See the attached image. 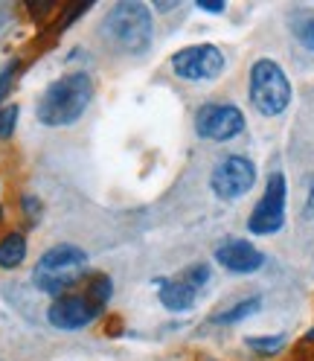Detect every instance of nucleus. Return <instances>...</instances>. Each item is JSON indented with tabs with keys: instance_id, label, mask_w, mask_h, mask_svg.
<instances>
[{
	"instance_id": "nucleus-1",
	"label": "nucleus",
	"mask_w": 314,
	"mask_h": 361,
	"mask_svg": "<svg viewBox=\"0 0 314 361\" xmlns=\"http://www.w3.org/2000/svg\"><path fill=\"white\" fill-rule=\"evenodd\" d=\"M94 97V82L87 73H64L56 82L44 87V94L35 105V117L38 123L58 128V126H73L91 105Z\"/></svg>"
},
{
	"instance_id": "nucleus-2",
	"label": "nucleus",
	"mask_w": 314,
	"mask_h": 361,
	"mask_svg": "<svg viewBox=\"0 0 314 361\" xmlns=\"http://www.w3.org/2000/svg\"><path fill=\"white\" fill-rule=\"evenodd\" d=\"M87 274V251L79 245H53L32 268V283L44 295H64Z\"/></svg>"
},
{
	"instance_id": "nucleus-3",
	"label": "nucleus",
	"mask_w": 314,
	"mask_h": 361,
	"mask_svg": "<svg viewBox=\"0 0 314 361\" xmlns=\"http://www.w3.org/2000/svg\"><path fill=\"white\" fill-rule=\"evenodd\" d=\"M102 38L120 53H143L149 50L154 24L151 12L143 4H117L102 18Z\"/></svg>"
},
{
	"instance_id": "nucleus-4",
	"label": "nucleus",
	"mask_w": 314,
	"mask_h": 361,
	"mask_svg": "<svg viewBox=\"0 0 314 361\" xmlns=\"http://www.w3.org/2000/svg\"><path fill=\"white\" fill-rule=\"evenodd\" d=\"M248 94H251V102L259 114L280 117L291 105V82L274 59H259L251 67Z\"/></svg>"
},
{
	"instance_id": "nucleus-5",
	"label": "nucleus",
	"mask_w": 314,
	"mask_h": 361,
	"mask_svg": "<svg viewBox=\"0 0 314 361\" xmlns=\"http://www.w3.org/2000/svg\"><path fill=\"white\" fill-rule=\"evenodd\" d=\"M285 198H288L285 175L282 172H271L259 204L253 207V213L248 219V231L253 236H271V233L282 231V224H285Z\"/></svg>"
},
{
	"instance_id": "nucleus-6",
	"label": "nucleus",
	"mask_w": 314,
	"mask_h": 361,
	"mask_svg": "<svg viewBox=\"0 0 314 361\" xmlns=\"http://www.w3.org/2000/svg\"><path fill=\"white\" fill-rule=\"evenodd\" d=\"M256 166L241 154H227L210 175V187L221 201H236L253 190Z\"/></svg>"
},
{
	"instance_id": "nucleus-7",
	"label": "nucleus",
	"mask_w": 314,
	"mask_h": 361,
	"mask_svg": "<svg viewBox=\"0 0 314 361\" xmlns=\"http://www.w3.org/2000/svg\"><path fill=\"white\" fill-rule=\"evenodd\" d=\"M172 71L187 82H210L224 71V53L215 44H192L172 56Z\"/></svg>"
},
{
	"instance_id": "nucleus-8",
	"label": "nucleus",
	"mask_w": 314,
	"mask_h": 361,
	"mask_svg": "<svg viewBox=\"0 0 314 361\" xmlns=\"http://www.w3.org/2000/svg\"><path fill=\"white\" fill-rule=\"evenodd\" d=\"M195 131L204 140H233L244 131V114L230 102H210L201 105L195 114Z\"/></svg>"
},
{
	"instance_id": "nucleus-9",
	"label": "nucleus",
	"mask_w": 314,
	"mask_h": 361,
	"mask_svg": "<svg viewBox=\"0 0 314 361\" xmlns=\"http://www.w3.org/2000/svg\"><path fill=\"white\" fill-rule=\"evenodd\" d=\"M102 306L94 303L87 295H61L50 312H47V321L56 326V329H64V332H76L87 324H94L99 318Z\"/></svg>"
},
{
	"instance_id": "nucleus-10",
	"label": "nucleus",
	"mask_w": 314,
	"mask_h": 361,
	"mask_svg": "<svg viewBox=\"0 0 314 361\" xmlns=\"http://www.w3.org/2000/svg\"><path fill=\"white\" fill-rule=\"evenodd\" d=\"M215 259L233 274H253L265 265V254L248 239H224L215 245Z\"/></svg>"
},
{
	"instance_id": "nucleus-11",
	"label": "nucleus",
	"mask_w": 314,
	"mask_h": 361,
	"mask_svg": "<svg viewBox=\"0 0 314 361\" xmlns=\"http://www.w3.org/2000/svg\"><path fill=\"white\" fill-rule=\"evenodd\" d=\"M198 291L181 277V280H161V303L169 312H189L195 306Z\"/></svg>"
},
{
	"instance_id": "nucleus-12",
	"label": "nucleus",
	"mask_w": 314,
	"mask_h": 361,
	"mask_svg": "<svg viewBox=\"0 0 314 361\" xmlns=\"http://www.w3.org/2000/svg\"><path fill=\"white\" fill-rule=\"evenodd\" d=\"M27 259V239L20 233H9L0 239V268H18Z\"/></svg>"
},
{
	"instance_id": "nucleus-13",
	"label": "nucleus",
	"mask_w": 314,
	"mask_h": 361,
	"mask_svg": "<svg viewBox=\"0 0 314 361\" xmlns=\"http://www.w3.org/2000/svg\"><path fill=\"white\" fill-rule=\"evenodd\" d=\"M291 32L297 35L303 47L314 50V9H297L291 15Z\"/></svg>"
},
{
	"instance_id": "nucleus-14",
	"label": "nucleus",
	"mask_w": 314,
	"mask_h": 361,
	"mask_svg": "<svg viewBox=\"0 0 314 361\" xmlns=\"http://www.w3.org/2000/svg\"><path fill=\"white\" fill-rule=\"evenodd\" d=\"M262 306V300L259 298H251V300H241V303H236L233 309H227V312H221V314H215V324H239V321H244V318H251V314L256 312Z\"/></svg>"
},
{
	"instance_id": "nucleus-15",
	"label": "nucleus",
	"mask_w": 314,
	"mask_h": 361,
	"mask_svg": "<svg viewBox=\"0 0 314 361\" xmlns=\"http://www.w3.org/2000/svg\"><path fill=\"white\" fill-rule=\"evenodd\" d=\"M18 117H20V108L18 105H4V108H0V140H9L12 134H15Z\"/></svg>"
},
{
	"instance_id": "nucleus-16",
	"label": "nucleus",
	"mask_w": 314,
	"mask_h": 361,
	"mask_svg": "<svg viewBox=\"0 0 314 361\" xmlns=\"http://www.w3.org/2000/svg\"><path fill=\"white\" fill-rule=\"evenodd\" d=\"M282 344H285V335H253V338H248V347L251 350H259V353H277V350H282Z\"/></svg>"
},
{
	"instance_id": "nucleus-17",
	"label": "nucleus",
	"mask_w": 314,
	"mask_h": 361,
	"mask_svg": "<svg viewBox=\"0 0 314 361\" xmlns=\"http://www.w3.org/2000/svg\"><path fill=\"white\" fill-rule=\"evenodd\" d=\"M111 291H114V286H111L108 277H96L91 286H87V298H91L94 303H99L105 309V303L111 300Z\"/></svg>"
},
{
	"instance_id": "nucleus-18",
	"label": "nucleus",
	"mask_w": 314,
	"mask_h": 361,
	"mask_svg": "<svg viewBox=\"0 0 314 361\" xmlns=\"http://www.w3.org/2000/svg\"><path fill=\"white\" fill-rule=\"evenodd\" d=\"M184 280L198 291V288H204L207 286V280H210V265H204V262H198V265H192L187 274H184Z\"/></svg>"
},
{
	"instance_id": "nucleus-19",
	"label": "nucleus",
	"mask_w": 314,
	"mask_h": 361,
	"mask_svg": "<svg viewBox=\"0 0 314 361\" xmlns=\"http://www.w3.org/2000/svg\"><path fill=\"white\" fill-rule=\"evenodd\" d=\"M15 71H18V61H6L4 67H0V102H4V97L9 94V87H12V79H15Z\"/></svg>"
},
{
	"instance_id": "nucleus-20",
	"label": "nucleus",
	"mask_w": 314,
	"mask_h": 361,
	"mask_svg": "<svg viewBox=\"0 0 314 361\" xmlns=\"http://www.w3.org/2000/svg\"><path fill=\"white\" fill-rule=\"evenodd\" d=\"M198 9H204V12H224V0H198Z\"/></svg>"
},
{
	"instance_id": "nucleus-21",
	"label": "nucleus",
	"mask_w": 314,
	"mask_h": 361,
	"mask_svg": "<svg viewBox=\"0 0 314 361\" xmlns=\"http://www.w3.org/2000/svg\"><path fill=\"white\" fill-rule=\"evenodd\" d=\"M306 210H308V216H314V175H311V180H308V198H306Z\"/></svg>"
},
{
	"instance_id": "nucleus-22",
	"label": "nucleus",
	"mask_w": 314,
	"mask_h": 361,
	"mask_svg": "<svg viewBox=\"0 0 314 361\" xmlns=\"http://www.w3.org/2000/svg\"><path fill=\"white\" fill-rule=\"evenodd\" d=\"M24 204H27V210H30V219H38V201H32V198H24Z\"/></svg>"
},
{
	"instance_id": "nucleus-23",
	"label": "nucleus",
	"mask_w": 314,
	"mask_h": 361,
	"mask_svg": "<svg viewBox=\"0 0 314 361\" xmlns=\"http://www.w3.org/2000/svg\"><path fill=\"white\" fill-rule=\"evenodd\" d=\"M6 24V9H0V27Z\"/></svg>"
}]
</instances>
